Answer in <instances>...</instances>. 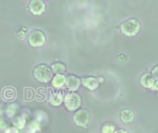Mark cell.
I'll list each match as a JSON object with an SVG mask.
<instances>
[{"instance_id": "cell-19", "label": "cell", "mask_w": 158, "mask_h": 133, "mask_svg": "<svg viewBox=\"0 0 158 133\" xmlns=\"http://www.w3.org/2000/svg\"><path fill=\"white\" fill-rule=\"evenodd\" d=\"M40 129L39 123L37 121H31L29 125H28V131L31 133H34Z\"/></svg>"}, {"instance_id": "cell-9", "label": "cell", "mask_w": 158, "mask_h": 133, "mask_svg": "<svg viewBox=\"0 0 158 133\" xmlns=\"http://www.w3.org/2000/svg\"><path fill=\"white\" fill-rule=\"evenodd\" d=\"M81 84L87 88L90 91H94L98 88L99 86V82L97 81V78L93 77V76H89V77H83L81 78Z\"/></svg>"}, {"instance_id": "cell-24", "label": "cell", "mask_w": 158, "mask_h": 133, "mask_svg": "<svg viewBox=\"0 0 158 133\" xmlns=\"http://www.w3.org/2000/svg\"><path fill=\"white\" fill-rule=\"evenodd\" d=\"M116 133H129L128 131H126V130H124V129H119V130H118Z\"/></svg>"}, {"instance_id": "cell-5", "label": "cell", "mask_w": 158, "mask_h": 133, "mask_svg": "<svg viewBox=\"0 0 158 133\" xmlns=\"http://www.w3.org/2000/svg\"><path fill=\"white\" fill-rule=\"evenodd\" d=\"M46 42V36L41 30L34 29L28 35V43L31 47H41Z\"/></svg>"}, {"instance_id": "cell-17", "label": "cell", "mask_w": 158, "mask_h": 133, "mask_svg": "<svg viewBox=\"0 0 158 133\" xmlns=\"http://www.w3.org/2000/svg\"><path fill=\"white\" fill-rule=\"evenodd\" d=\"M117 131V125L115 123L106 122L101 129V133H116Z\"/></svg>"}, {"instance_id": "cell-11", "label": "cell", "mask_w": 158, "mask_h": 133, "mask_svg": "<svg viewBox=\"0 0 158 133\" xmlns=\"http://www.w3.org/2000/svg\"><path fill=\"white\" fill-rule=\"evenodd\" d=\"M119 118L120 120L124 123V124H130L132 123L135 119V114L131 109L129 108H124L120 111L119 113Z\"/></svg>"}, {"instance_id": "cell-20", "label": "cell", "mask_w": 158, "mask_h": 133, "mask_svg": "<svg viewBox=\"0 0 158 133\" xmlns=\"http://www.w3.org/2000/svg\"><path fill=\"white\" fill-rule=\"evenodd\" d=\"M127 60H128V56L126 55H124V54H119L117 56V61L118 63H125Z\"/></svg>"}, {"instance_id": "cell-16", "label": "cell", "mask_w": 158, "mask_h": 133, "mask_svg": "<svg viewBox=\"0 0 158 133\" xmlns=\"http://www.w3.org/2000/svg\"><path fill=\"white\" fill-rule=\"evenodd\" d=\"M19 112V107L17 105L15 104H12V105H8L6 109H5V114L7 118H13L16 117V115L18 114Z\"/></svg>"}, {"instance_id": "cell-6", "label": "cell", "mask_w": 158, "mask_h": 133, "mask_svg": "<svg viewBox=\"0 0 158 133\" xmlns=\"http://www.w3.org/2000/svg\"><path fill=\"white\" fill-rule=\"evenodd\" d=\"M46 9V5L42 0H31L29 3V10L34 16L42 15Z\"/></svg>"}, {"instance_id": "cell-4", "label": "cell", "mask_w": 158, "mask_h": 133, "mask_svg": "<svg viewBox=\"0 0 158 133\" xmlns=\"http://www.w3.org/2000/svg\"><path fill=\"white\" fill-rule=\"evenodd\" d=\"M90 118H91V113L89 112V110L85 108H80L79 110L74 112L72 116L74 124L81 128H86L90 122Z\"/></svg>"}, {"instance_id": "cell-13", "label": "cell", "mask_w": 158, "mask_h": 133, "mask_svg": "<svg viewBox=\"0 0 158 133\" xmlns=\"http://www.w3.org/2000/svg\"><path fill=\"white\" fill-rule=\"evenodd\" d=\"M17 92L13 87H6L2 92V96L5 101H13L16 98Z\"/></svg>"}, {"instance_id": "cell-2", "label": "cell", "mask_w": 158, "mask_h": 133, "mask_svg": "<svg viewBox=\"0 0 158 133\" xmlns=\"http://www.w3.org/2000/svg\"><path fill=\"white\" fill-rule=\"evenodd\" d=\"M53 70L51 69V67L45 65V64H40L37 65L34 69H33V77L34 79L42 83H47L49 81H51L54 78L53 76Z\"/></svg>"}, {"instance_id": "cell-3", "label": "cell", "mask_w": 158, "mask_h": 133, "mask_svg": "<svg viewBox=\"0 0 158 133\" xmlns=\"http://www.w3.org/2000/svg\"><path fill=\"white\" fill-rule=\"evenodd\" d=\"M64 105L69 111L76 112L81 106V97L76 92H69L64 97Z\"/></svg>"}, {"instance_id": "cell-26", "label": "cell", "mask_w": 158, "mask_h": 133, "mask_svg": "<svg viewBox=\"0 0 158 133\" xmlns=\"http://www.w3.org/2000/svg\"><path fill=\"white\" fill-rule=\"evenodd\" d=\"M97 81H98L99 83H104L105 79H104V77H97Z\"/></svg>"}, {"instance_id": "cell-22", "label": "cell", "mask_w": 158, "mask_h": 133, "mask_svg": "<svg viewBox=\"0 0 158 133\" xmlns=\"http://www.w3.org/2000/svg\"><path fill=\"white\" fill-rule=\"evenodd\" d=\"M7 128H8V127H7V124L5 122V120H4L3 118H1V121H0V129H1L2 131H5Z\"/></svg>"}, {"instance_id": "cell-10", "label": "cell", "mask_w": 158, "mask_h": 133, "mask_svg": "<svg viewBox=\"0 0 158 133\" xmlns=\"http://www.w3.org/2000/svg\"><path fill=\"white\" fill-rule=\"evenodd\" d=\"M156 78L152 75V73H144L142 75L140 81L143 87L146 89H153L156 83Z\"/></svg>"}, {"instance_id": "cell-12", "label": "cell", "mask_w": 158, "mask_h": 133, "mask_svg": "<svg viewBox=\"0 0 158 133\" xmlns=\"http://www.w3.org/2000/svg\"><path fill=\"white\" fill-rule=\"evenodd\" d=\"M66 81H67V77L65 75L56 74L52 80V86L56 90H60L66 87Z\"/></svg>"}, {"instance_id": "cell-15", "label": "cell", "mask_w": 158, "mask_h": 133, "mask_svg": "<svg viewBox=\"0 0 158 133\" xmlns=\"http://www.w3.org/2000/svg\"><path fill=\"white\" fill-rule=\"evenodd\" d=\"M12 123H13V126L16 127L18 130H22L26 126V117L24 115L16 116L15 118H13Z\"/></svg>"}, {"instance_id": "cell-21", "label": "cell", "mask_w": 158, "mask_h": 133, "mask_svg": "<svg viewBox=\"0 0 158 133\" xmlns=\"http://www.w3.org/2000/svg\"><path fill=\"white\" fill-rule=\"evenodd\" d=\"M5 133H19V130L16 128V127H14V126H12V127H8L5 131Z\"/></svg>"}, {"instance_id": "cell-8", "label": "cell", "mask_w": 158, "mask_h": 133, "mask_svg": "<svg viewBox=\"0 0 158 133\" xmlns=\"http://www.w3.org/2000/svg\"><path fill=\"white\" fill-rule=\"evenodd\" d=\"M81 84V79L75 75H69L67 76V81H66V88L69 92H76L79 90L80 86Z\"/></svg>"}, {"instance_id": "cell-1", "label": "cell", "mask_w": 158, "mask_h": 133, "mask_svg": "<svg viewBox=\"0 0 158 133\" xmlns=\"http://www.w3.org/2000/svg\"><path fill=\"white\" fill-rule=\"evenodd\" d=\"M141 28H142L141 22L135 18L128 19L119 25V30L121 33L127 37L136 36L141 31Z\"/></svg>"}, {"instance_id": "cell-25", "label": "cell", "mask_w": 158, "mask_h": 133, "mask_svg": "<svg viewBox=\"0 0 158 133\" xmlns=\"http://www.w3.org/2000/svg\"><path fill=\"white\" fill-rule=\"evenodd\" d=\"M153 90H155V91H156L158 92V79L156 81V83H155V85H154V88H153Z\"/></svg>"}, {"instance_id": "cell-7", "label": "cell", "mask_w": 158, "mask_h": 133, "mask_svg": "<svg viewBox=\"0 0 158 133\" xmlns=\"http://www.w3.org/2000/svg\"><path fill=\"white\" fill-rule=\"evenodd\" d=\"M64 95H63V93L59 90H52L50 91L49 93V95H48V101L49 103L54 106H59L63 102H64Z\"/></svg>"}, {"instance_id": "cell-18", "label": "cell", "mask_w": 158, "mask_h": 133, "mask_svg": "<svg viewBox=\"0 0 158 133\" xmlns=\"http://www.w3.org/2000/svg\"><path fill=\"white\" fill-rule=\"evenodd\" d=\"M50 67H51L53 72L56 74H62L66 71V66H65V64H63L61 62H55Z\"/></svg>"}, {"instance_id": "cell-23", "label": "cell", "mask_w": 158, "mask_h": 133, "mask_svg": "<svg viewBox=\"0 0 158 133\" xmlns=\"http://www.w3.org/2000/svg\"><path fill=\"white\" fill-rule=\"evenodd\" d=\"M151 73H152V75H153L155 78L158 79V65L155 66V67L153 68V69H152Z\"/></svg>"}, {"instance_id": "cell-14", "label": "cell", "mask_w": 158, "mask_h": 133, "mask_svg": "<svg viewBox=\"0 0 158 133\" xmlns=\"http://www.w3.org/2000/svg\"><path fill=\"white\" fill-rule=\"evenodd\" d=\"M14 35L19 40H24L28 35V29L25 26L19 25L15 28L14 30Z\"/></svg>"}]
</instances>
